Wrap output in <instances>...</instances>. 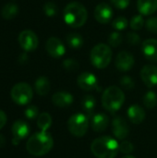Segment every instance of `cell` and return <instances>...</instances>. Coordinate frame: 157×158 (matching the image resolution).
Returning <instances> with one entry per match:
<instances>
[{
    "instance_id": "obj_1",
    "label": "cell",
    "mask_w": 157,
    "mask_h": 158,
    "mask_svg": "<svg viewBox=\"0 0 157 158\" xmlns=\"http://www.w3.org/2000/svg\"><path fill=\"white\" fill-rule=\"evenodd\" d=\"M54 145V140L47 131H40L31 135L26 143V149L29 154L34 156H42L51 151Z\"/></svg>"
},
{
    "instance_id": "obj_2",
    "label": "cell",
    "mask_w": 157,
    "mask_h": 158,
    "mask_svg": "<svg viewBox=\"0 0 157 158\" xmlns=\"http://www.w3.org/2000/svg\"><path fill=\"white\" fill-rule=\"evenodd\" d=\"M91 151L97 158H115L119 152V144L110 136H101L93 140Z\"/></svg>"
},
{
    "instance_id": "obj_3",
    "label": "cell",
    "mask_w": 157,
    "mask_h": 158,
    "mask_svg": "<svg viewBox=\"0 0 157 158\" xmlns=\"http://www.w3.org/2000/svg\"><path fill=\"white\" fill-rule=\"evenodd\" d=\"M63 17L65 22L72 28H80L85 24L88 12L85 6L79 2H71L68 4L64 9Z\"/></svg>"
},
{
    "instance_id": "obj_4",
    "label": "cell",
    "mask_w": 157,
    "mask_h": 158,
    "mask_svg": "<svg viewBox=\"0 0 157 158\" xmlns=\"http://www.w3.org/2000/svg\"><path fill=\"white\" fill-rule=\"evenodd\" d=\"M125 102V94L118 86L106 88L102 95V105L110 113L118 111Z\"/></svg>"
},
{
    "instance_id": "obj_5",
    "label": "cell",
    "mask_w": 157,
    "mask_h": 158,
    "mask_svg": "<svg viewBox=\"0 0 157 158\" xmlns=\"http://www.w3.org/2000/svg\"><path fill=\"white\" fill-rule=\"evenodd\" d=\"M92 64L97 69L106 68L112 59V51L110 46L105 44H96L91 51L90 55Z\"/></svg>"
},
{
    "instance_id": "obj_6",
    "label": "cell",
    "mask_w": 157,
    "mask_h": 158,
    "mask_svg": "<svg viewBox=\"0 0 157 158\" xmlns=\"http://www.w3.org/2000/svg\"><path fill=\"white\" fill-rule=\"evenodd\" d=\"M89 118L82 113L72 115L68 121V129L69 132L78 138L83 137L88 131Z\"/></svg>"
},
{
    "instance_id": "obj_7",
    "label": "cell",
    "mask_w": 157,
    "mask_h": 158,
    "mask_svg": "<svg viewBox=\"0 0 157 158\" xmlns=\"http://www.w3.org/2000/svg\"><path fill=\"white\" fill-rule=\"evenodd\" d=\"M33 92L31 87L26 82H19L15 84L10 92L11 99L19 106L28 105L32 99Z\"/></svg>"
},
{
    "instance_id": "obj_8",
    "label": "cell",
    "mask_w": 157,
    "mask_h": 158,
    "mask_svg": "<svg viewBox=\"0 0 157 158\" xmlns=\"http://www.w3.org/2000/svg\"><path fill=\"white\" fill-rule=\"evenodd\" d=\"M19 43L23 50L31 52L37 48L39 41L35 32L31 30H24L19 35Z\"/></svg>"
},
{
    "instance_id": "obj_9",
    "label": "cell",
    "mask_w": 157,
    "mask_h": 158,
    "mask_svg": "<svg viewBox=\"0 0 157 158\" xmlns=\"http://www.w3.org/2000/svg\"><path fill=\"white\" fill-rule=\"evenodd\" d=\"M112 131L114 136L118 140H125L130 134V126L122 117H117L112 122Z\"/></svg>"
},
{
    "instance_id": "obj_10",
    "label": "cell",
    "mask_w": 157,
    "mask_h": 158,
    "mask_svg": "<svg viewBox=\"0 0 157 158\" xmlns=\"http://www.w3.org/2000/svg\"><path fill=\"white\" fill-rule=\"evenodd\" d=\"M79 87L84 91H93L98 88V80L94 74L91 72H83L77 79Z\"/></svg>"
},
{
    "instance_id": "obj_11",
    "label": "cell",
    "mask_w": 157,
    "mask_h": 158,
    "mask_svg": "<svg viewBox=\"0 0 157 158\" xmlns=\"http://www.w3.org/2000/svg\"><path fill=\"white\" fill-rule=\"evenodd\" d=\"M45 49L47 53L55 58H59L62 56H64L66 52L65 45L63 43L56 37H50L46 44H45Z\"/></svg>"
},
{
    "instance_id": "obj_12",
    "label": "cell",
    "mask_w": 157,
    "mask_h": 158,
    "mask_svg": "<svg viewBox=\"0 0 157 158\" xmlns=\"http://www.w3.org/2000/svg\"><path fill=\"white\" fill-rule=\"evenodd\" d=\"M141 78L143 83L153 88L157 85V67L155 65H145L141 70Z\"/></svg>"
},
{
    "instance_id": "obj_13",
    "label": "cell",
    "mask_w": 157,
    "mask_h": 158,
    "mask_svg": "<svg viewBox=\"0 0 157 158\" xmlns=\"http://www.w3.org/2000/svg\"><path fill=\"white\" fill-rule=\"evenodd\" d=\"M113 17V9L106 3H101L96 6L94 9V18L95 19L102 24L108 23Z\"/></svg>"
},
{
    "instance_id": "obj_14",
    "label": "cell",
    "mask_w": 157,
    "mask_h": 158,
    "mask_svg": "<svg viewBox=\"0 0 157 158\" xmlns=\"http://www.w3.org/2000/svg\"><path fill=\"white\" fill-rule=\"evenodd\" d=\"M135 60L133 56L127 52L122 51L118 54L116 58V67L120 71H129L134 66Z\"/></svg>"
},
{
    "instance_id": "obj_15",
    "label": "cell",
    "mask_w": 157,
    "mask_h": 158,
    "mask_svg": "<svg viewBox=\"0 0 157 158\" xmlns=\"http://www.w3.org/2000/svg\"><path fill=\"white\" fill-rule=\"evenodd\" d=\"M142 50L143 56L152 62H157V40L148 39L142 44Z\"/></svg>"
},
{
    "instance_id": "obj_16",
    "label": "cell",
    "mask_w": 157,
    "mask_h": 158,
    "mask_svg": "<svg viewBox=\"0 0 157 158\" xmlns=\"http://www.w3.org/2000/svg\"><path fill=\"white\" fill-rule=\"evenodd\" d=\"M90 119L91 127L96 132H103L109 126V118L104 113L95 114Z\"/></svg>"
},
{
    "instance_id": "obj_17",
    "label": "cell",
    "mask_w": 157,
    "mask_h": 158,
    "mask_svg": "<svg viewBox=\"0 0 157 158\" xmlns=\"http://www.w3.org/2000/svg\"><path fill=\"white\" fill-rule=\"evenodd\" d=\"M11 131H12V133L14 135V138L18 139L19 141H21V140L25 139L29 135V133H30V126L24 120L19 119V120H16L13 123Z\"/></svg>"
},
{
    "instance_id": "obj_18",
    "label": "cell",
    "mask_w": 157,
    "mask_h": 158,
    "mask_svg": "<svg viewBox=\"0 0 157 158\" xmlns=\"http://www.w3.org/2000/svg\"><path fill=\"white\" fill-rule=\"evenodd\" d=\"M52 102L56 106L58 107H68L73 103V96L71 94L61 91L53 94Z\"/></svg>"
},
{
    "instance_id": "obj_19",
    "label": "cell",
    "mask_w": 157,
    "mask_h": 158,
    "mask_svg": "<svg viewBox=\"0 0 157 158\" xmlns=\"http://www.w3.org/2000/svg\"><path fill=\"white\" fill-rule=\"evenodd\" d=\"M145 116L144 109L137 104L131 105L128 109V118L134 124L143 123L145 119Z\"/></svg>"
},
{
    "instance_id": "obj_20",
    "label": "cell",
    "mask_w": 157,
    "mask_h": 158,
    "mask_svg": "<svg viewBox=\"0 0 157 158\" xmlns=\"http://www.w3.org/2000/svg\"><path fill=\"white\" fill-rule=\"evenodd\" d=\"M137 7L141 14L151 15L157 10V0H138Z\"/></svg>"
},
{
    "instance_id": "obj_21",
    "label": "cell",
    "mask_w": 157,
    "mask_h": 158,
    "mask_svg": "<svg viewBox=\"0 0 157 158\" xmlns=\"http://www.w3.org/2000/svg\"><path fill=\"white\" fill-rule=\"evenodd\" d=\"M81 106L86 116L91 118L93 116V111L96 106V100L93 95H85L81 100Z\"/></svg>"
},
{
    "instance_id": "obj_22",
    "label": "cell",
    "mask_w": 157,
    "mask_h": 158,
    "mask_svg": "<svg viewBox=\"0 0 157 158\" xmlns=\"http://www.w3.org/2000/svg\"><path fill=\"white\" fill-rule=\"evenodd\" d=\"M50 88H51L50 81L46 77L41 76L36 80V81H35V91L39 95H41V96L46 95L50 92Z\"/></svg>"
},
{
    "instance_id": "obj_23",
    "label": "cell",
    "mask_w": 157,
    "mask_h": 158,
    "mask_svg": "<svg viewBox=\"0 0 157 158\" xmlns=\"http://www.w3.org/2000/svg\"><path fill=\"white\" fill-rule=\"evenodd\" d=\"M19 12V6L14 3H7L2 7L1 14L2 17L6 19H12L17 16Z\"/></svg>"
},
{
    "instance_id": "obj_24",
    "label": "cell",
    "mask_w": 157,
    "mask_h": 158,
    "mask_svg": "<svg viewBox=\"0 0 157 158\" xmlns=\"http://www.w3.org/2000/svg\"><path fill=\"white\" fill-rule=\"evenodd\" d=\"M52 125V117L46 113L43 112L40 114L37 118V126L41 130V131H47V130Z\"/></svg>"
},
{
    "instance_id": "obj_25",
    "label": "cell",
    "mask_w": 157,
    "mask_h": 158,
    "mask_svg": "<svg viewBox=\"0 0 157 158\" xmlns=\"http://www.w3.org/2000/svg\"><path fill=\"white\" fill-rule=\"evenodd\" d=\"M67 43H68L69 47H71L73 49H78V48L82 46L83 38L81 34L76 33V32H72L67 36Z\"/></svg>"
},
{
    "instance_id": "obj_26",
    "label": "cell",
    "mask_w": 157,
    "mask_h": 158,
    "mask_svg": "<svg viewBox=\"0 0 157 158\" xmlns=\"http://www.w3.org/2000/svg\"><path fill=\"white\" fill-rule=\"evenodd\" d=\"M143 103L144 106L149 109H153L157 105V94L154 91H149L145 94L143 99Z\"/></svg>"
},
{
    "instance_id": "obj_27",
    "label": "cell",
    "mask_w": 157,
    "mask_h": 158,
    "mask_svg": "<svg viewBox=\"0 0 157 158\" xmlns=\"http://www.w3.org/2000/svg\"><path fill=\"white\" fill-rule=\"evenodd\" d=\"M108 43L113 47H118L122 43V35L119 32H112L108 37Z\"/></svg>"
},
{
    "instance_id": "obj_28",
    "label": "cell",
    "mask_w": 157,
    "mask_h": 158,
    "mask_svg": "<svg viewBox=\"0 0 157 158\" xmlns=\"http://www.w3.org/2000/svg\"><path fill=\"white\" fill-rule=\"evenodd\" d=\"M112 26L118 31H123L128 26V19L124 17H118L112 22Z\"/></svg>"
},
{
    "instance_id": "obj_29",
    "label": "cell",
    "mask_w": 157,
    "mask_h": 158,
    "mask_svg": "<svg viewBox=\"0 0 157 158\" xmlns=\"http://www.w3.org/2000/svg\"><path fill=\"white\" fill-rule=\"evenodd\" d=\"M143 24H144V20H143V18L142 17V15H136L130 20V27H131V29H133L135 31L141 30L143 28Z\"/></svg>"
},
{
    "instance_id": "obj_30",
    "label": "cell",
    "mask_w": 157,
    "mask_h": 158,
    "mask_svg": "<svg viewBox=\"0 0 157 158\" xmlns=\"http://www.w3.org/2000/svg\"><path fill=\"white\" fill-rule=\"evenodd\" d=\"M63 67L65 69L68 71H77L79 69V63L77 60L72 59V58H68L64 60L63 62Z\"/></svg>"
},
{
    "instance_id": "obj_31",
    "label": "cell",
    "mask_w": 157,
    "mask_h": 158,
    "mask_svg": "<svg viewBox=\"0 0 157 158\" xmlns=\"http://www.w3.org/2000/svg\"><path fill=\"white\" fill-rule=\"evenodd\" d=\"M24 114L28 119H34V118H38V116L40 115L39 109L37 108L36 106H29L28 107H26Z\"/></svg>"
},
{
    "instance_id": "obj_32",
    "label": "cell",
    "mask_w": 157,
    "mask_h": 158,
    "mask_svg": "<svg viewBox=\"0 0 157 158\" xmlns=\"http://www.w3.org/2000/svg\"><path fill=\"white\" fill-rule=\"evenodd\" d=\"M43 11H44L46 16L53 17V16H55L57 13V6L53 2H47L43 6Z\"/></svg>"
},
{
    "instance_id": "obj_33",
    "label": "cell",
    "mask_w": 157,
    "mask_h": 158,
    "mask_svg": "<svg viewBox=\"0 0 157 158\" xmlns=\"http://www.w3.org/2000/svg\"><path fill=\"white\" fill-rule=\"evenodd\" d=\"M133 150H134V146L129 141H123L119 144V152L122 153V154L130 155V154H131L133 152Z\"/></svg>"
},
{
    "instance_id": "obj_34",
    "label": "cell",
    "mask_w": 157,
    "mask_h": 158,
    "mask_svg": "<svg viewBox=\"0 0 157 158\" xmlns=\"http://www.w3.org/2000/svg\"><path fill=\"white\" fill-rule=\"evenodd\" d=\"M120 84L124 89H126L128 91L132 90L134 88V86H135V83H134L133 80L130 76H123L120 79Z\"/></svg>"
},
{
    "instance_id": "obj_35",
    "label": "cell",
    "mask_w": 157,
    "mask_h": 158,
    "mask_svg": "<svg viewBox=\"0 0 157 158\" xmlns=\"http://www.w3.org/2000/svg\"><path fill=\"white\" fill-rule=\"evenodd\" d=\"M145 26H146L147 30L150 32L157 33V18H151V19H149L146 21Z\"/></svg>"
},
{
    "instance_id": "obj_36",
    "label": "cell",
    "mask_w": 157,
    "mask_h": 158,
    "mask_svg": "<svg viewBox=\"0 0 157 158\" xmlns=\"http://www.w3.org/2000/svg\"><path fill=\"white\" fill-rule=\"evenodd\" d=\"M127 41L130 45H136L140 43L141 39L139 35L135 32H129L127 34Z\"/></svg>"
},
{
    "instance_id": "obj_37",
    "label": "cell",
    "mask_w": 157,
    "mask_h": 158,
    "mask_svg": "<svg viewBox=\"0 0 157 158\" xmlns=\"http://www.w3.org/2000/svg\"><path fill=\"white\" fill-rule=\"evenodd\" d=\"M111 2L116 7L119 9H125L129 6L130 0H111Z\"/></svg>"
},
{
    "instance_id": "obj_38",
    "label": "cell",
    "mask_w": 157,
    "mask_h": 158,
    "mask_svg": "<svg viewBox=\"0 0 157 158\" xmlns=\"http://www.w3.org/2000/svg\"><path fill=\"white\" fill-rule=\"evenodd\" d=\"M6 115L4 111L0 110V130L3 129V127L6 125Z\"/></svg>"
},
{
    "instance_id": "obj_39",
    "label": "cell",
    "mask_w": 157,
    "mask_h": 158,
    "mask_svg": "<svg viewBox=\"0 0 157 158\" xmlns=\"http://www.w3.org/2000/svg\"><path fill=\"white\" fill-rule=\"evenodd\" d=\"M6 143V139L4 138V136L2 134H0V147H3Z\"/></svg>"
},
{
    "instance_id": "obj_40",
    "label": "cell",
    "mask_w": 157,
    "mask_h": 158,
    "mask_svg": "<svg viewBox=\"0 0 157 158\" xmlns=\"http://www.w3.org/2000/svg\"><path fill=\"white\" fill-rule=\"evenodd\" d=\"M122 158H136V157H135V156H130V155H127V156H123Z\"/></svg>"
}]
</instances>
